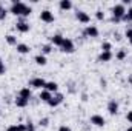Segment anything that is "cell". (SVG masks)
Returning a JSON list of instances; mask_svg holds the SVG:
<instances>
[{"instance_id": "1", "label": "cell", "mask_w": 132, "mask_h": 131, "mask_svg": "<svg viewBox=\"0 0 132 131\" xmlns=\"http://www.w3.org/2000/svg\"><path fill=\"white\" fill-rule=\"evenodd\" d=\"M11 12H12L14 16L28 17V16H31L32 9H31V6H28V5H26V3H23V2L12 0V5H11Z\"/></svg>"}, {"instance_id": "2", "label": "cell", "mask_w": 132, "mask_h": 131, "mask_svg": "<svg viewBox=\"0 0 132 131\" xmlns=\"http://www.w3.org/2000/svg\"><path fill=\"white\" fill-rule=\"evenodd\" d=\"M126 14V8L121 5V3H118V5H115L114 8H112V22H115V23H118L121 19H123V16Z\"/></svg>"}, {"instance_id": "3", "label": "cell", "mask_w": 132, "mask_h": 131, "mask_svg": "<svg viewBox=\"0 0 132 131\" xmlns=\"http://www.w3.org/2000/svg\"><path fill=\"white\" fill-rule=\"evenodd\" d=\"M40 20L45 22V23H52V22L55 20V17H54V14H52L49 9H45V11L40 12Z\"/></svg>"}, {"instance_id": "4", "label": "cell", "mask_w": 132, "mask_h": 131, "mask_svg": "<svg viewBox=\"0 0 132 131\" xmlns=\"http://www.w3.org/2000/svg\"><path fill=\"white\" fill-rule=\"evenodd\" d=\"M60 48H62L63 53H68V54L74 53V49H75V48H74V42H72L71 39H66V37H65V40H63V43H62Z\"/></svg>"}, {"instance_id": "5", "label": "cell", "mask_w": 132, "mask_h": 131, "mask_svg": "<svg viewBox=\"0 0 132 131\" xmlns=\"http://www.w3.org/2000/svg\"><path fill=\"white\" fill-rule=\"evenodd\" d=\"M15 30H17L19 33H28V31L31 30V26H29L28 22H25L23 19H20V20L15 23Z\"/></svg>"}, {"instance_id": "6", "label": "cell", "mask_w": 132, "mask_h": 131, "mask_svg": "<svg viewBox=\"0 0 132 131\" xmlns=\"http://www.w3.org/2000/svg\"><path fill=\"white\" fill-rule=\"evenodd\" d=\"M63 99H65V97H63V94L57 93L55 96H52V97H51V100L48 102V105H49V106H52V108H55V106H59V105L63 102Z\"/></svg>"}, {"instance_id": "7", "label": "cell", "mask_w": 132, "mask_h": 131, "mask_svg": "<svg viewBox=\"0 0 132 131\" xmlns=\"http://www.w3.org/2000/svg\"><path fill=\"white\" fill-rule=\"evenodd\" d=\"M85 35L86 37H91V39H95V37H98V28L97 26H94V25H89L86 30H85Z\"/></svg>"}, {"instance_id": "8", "label": "cell", "mask_w": 132, "mask_h": 131, "mask_svg": "<svg viewBox=\"0 0 132 131\" xmlns=\"http://www.w3.org/2000/svg\"><path fill=\"white\" fill-rule=\"evenodd\" d=\"M91 123L95 125V127H104L106 120H104L103 116H100V114H94V116H91Z\"/></svg>"}, {"instance_id": "9", "label": "cell", "mask_w": 132, "mask_h": 131, "mask_svg": "<svg viewBox=\"0 0 132 131\" xmlns=\"http://www.w3.org/2000/svg\"><path fill=\"white\" fill-rule=\"evenodd\" d=\"M75 19H77L78 22H81V23H89V20H91L89 14L85 12V11H77V12H75Z\"/></svg>"}, {"instance_id": "10", "label": "cell", "mask_w": 132, "mask_h": 131, "mask_svg": "<svg viewBox=\"0 0 132 131\" xmlns=\"http://www.w3.org/2000/svg\"><path fill=\"white\" fill-rule=\"evenodd\" d=\"M29 85L31 86H34V88H45V85H46V80L45 79H42V77H35V79H32L31 82H29Z\"/></svg>"}, {"instance_id": "11", "label": "cell", "mask_w": 132, "mask_h": 131, "mask_svg": "<svg viewBox=\"0 0 132 131\" xmlns=\"http://www.w3.org/2000/svg\"><path fill=\"white\" fill-rule=\"evenodd\" d=\"M108 111H109L111 116H115V114L118 113V103H117L115 100H111V102L108 103Z\"/></svg>"}, {"instance_id": "12", "label": "cell", "mask_w": 132, "mask_h": 131, "mask_svg": "<svg viewBox=\"0 0 132 131\" xmlns=\"http://www.w3.org/2000/svg\"><path fill=\"white\" fill-rule=\"evenodd\" d=\"M63 40H65V37H63L62 34H54V35L51 37V43L55 45V46H62Z\"/></svg>"}, {"instance_id": "13", "label": "cell", "mask_w": 132, "mask_h": 131, "mask_svg": "<svg viewBox=\"0 0 132 131\" xmlns=\"http://www.w3.org/2000/svg\"><path fill=\"white\" fill-rule=\"evenodd\" d=\"M31 51V48L26 43H17V53L19 54H28Z\"/></svg>"}, {"instance_id": "14", "label": "cell", "mask_w": 132, "mask_h": 131, "mask_svg": "<svg viewBox=\"0 0 132 131\" xmlns=\"http://www.w3.org/2000/svg\"><path fill=\"white\" fill-rule=\"evenodd\" d=\"M45 90L49 91V93H57V91H59V85H57L55 82H46Z\"/></svg>"}, {"instance_id": "15", "label": "cell", "mask_w": 132, "mask_h": 131, "mask_svg": "<svg viewBox=\"0 0 132 131\" xmlns=\"http://www.w3.org/2000/svg\"><path fill=\"white\" fill-rule=\"evenodd\" d=\"M14 103H15V106H19V108H25L28 103H29V100L28 99H23V97H15V100H14Z\"/></svg>"}, {"instance_id": "16", "label": "cell", "mask_w": 132, "mask_h": 131, "mask_svg": "<svg viewBox=\"0 0 132 131\" xmlns=\"http://www.w3.org/2000/svg\"><path fill=\"white\" fill-rule=\"evenodd\" d=\"M112 59V53L109 51V53H106V51H101L100 53V56H98V60L100 62H109Z\"/></svg>"}, {"instance_id": "17", "label": "cell", "mask_w": 132, "mask_h": 131, "mask_svg": "<svg viewBox=\"0 0 132 131\" xmlns=\"http://www.w3.org/2000/svg\"><path fill=\"white\" fill-rule=\"evenodd\" d=\"M34 60H35V63L40 66H45L48 63V60H46V56H43V54H37L35 57H34Z\"/></svg>"}, {"instance_id": "18", "label": "cell", "mask_w": 132, "mask_h": 131, "mask_svg": "<svg viewBox=\"0 0 132 131\" xmlns=\"http://www.w3.org/2000/svg\"><path fill=\"white\" fill-rule=\"evenodd\" d=\"M59 6H60V9H62V11H68V9H71V8H72V2H71V0H60Z\"/></svg>"}, {"instance_id": "19", "label": "cell", "mask_w": 132, "mask_h": 131, "mask_svg": "<svg viewBox=\"0 0 132 131\" xmlns=\"http://www.w3.org/2000/svg\"><path fill=\"white\" fill-rule=\"evenodd\" d=\"M38 97H40V100H42V102H46V103H48V102L51 100V97H52V93H49V91L43 90V91L40 93V96H38Z\"/></svg>"}, {"instance_id": "20", "label": "cell", "mask_w": 132, "mask_h": 131, "mask_svg": "<svg viewBox=\"0 0 132 131\" xmlns=\"http://www.w3.org/2000/svg\"><path fill=\"white\" fill-rule=\"evenodd\" d=\"M6 131H26V125L25 123H17V125H11L8 127Z\"/></svg>"}, {"instance_id": "21", "label": "cell", "mask_w": 132, "mask_h": 131, "mask_svg": "<svg viewBox=\"0 0 132 131\" xmlns=\"http://www.w3.org/2000/svg\"><path fill=\"white\" fill-rule=\"evenodd\" d=\"M19 96L29 100V99H31V96H32V93H31V90H29V88H22V90H20V93H19Z\"/></svg>"}, {"instance_id": "22", "label": "cell", "mask_w": 132, "mask_h": 131, "mask_svg": "<svg viewBox=\"0 0 132 131\" xmlns=\"http://www.w3.org/2000/svg\"><path fill=\"white\" fill-rule=\"evenodd\" d=\"M5 39H6V43H8V45H11V46H14V45H15V46H17V37H15V35L8 34Z\"/></svg>"}, {"instance_id": "23", "label": "cell", "mask_w": 132, "mask_h": 131, "mask_svg": "<svg viewBox=\"0 0 132 131\" xmlns=\"http://www.w3.org/2000/svg\"><path fill=\"white\" fill-rule=\"evenodd\" d=\"M121 20H123V22H132V8H129V9L126 11V14L123 16Z\"/></svg>"}, {"instance_id": "24", "label": "cell", "mask_w": 132, "mask_h": 131, "mask_svg": "<svg viewBox=\"0 0 132 131\" xmlns=\"http://www.w3.org/2000/svg\"><path fill=\"white\" fill-rule=\"evenodd\" d=\"M51 51H52V45H49V43H48V45H43V46H42V54H43V56L49 54Z\"/></svg>"}, {"instance_id": "25", "label": "cell", "mask_w": 132, "mask_h": 131, "mask_svg": "<svg viewBox=\"0 0 132 131\" xmlns=\"http://www.w3.org/2000/svg\"><path fill=\"white\" fill-rule=\"evenodd\" d=\"M112 49V45L109 43V42H104V43H101V51H106V53H109Z\"/></svg>"}, {"instance_id": "26", "label": "cell", "mask_w": 132, "mask_h": 131, "mask_svg": "<svg viewBox=\"0 0 132 131\" xmlns=\"http://www.w3.org/2000/svg\"><path fill=\"white\" fill-rule=\"evenodd\" d=\"M115 57H117L118 60H125V59H126V51H125V49H120V51L115 54Z\"/></svg>"}, {"instance_id": "27", "label": "cell", "mask_w": 132, "mask_h": 131, "mask_svg": "<svg viewBox=\"0 0 132 131\" xmlns=\"http://www.w3.org/2000/svg\"><path fill=\"white\" fill-rule=\"evenodd\" d=\"M6 14H8V9L0 5V20H5L6 19Z\"/></svg>"}, {"instance_id": "28", "label": "cell", "mask_w": 132, "mask_h": 131, "mask_svg": "<svg viewBox=\"0 0 132 131\" xmlns=\"http://www.w3.org/2000/svg\"><path fill=\"white\" fill-rule=\"evenodd\" d=\"M125 35L128 37V40H129V43L132 45V26H131V28H128V30H126V33H125Z\"/></svg>"}, {"instance_id": "29", "label": "cell", "mask_w": 132, "mask_h": 131, "mask_svg": "<svg viewBox=\"0 0 132 131\" xmlns=\"http://www.w3.org/2000/svg\"><path fill=\"white\" fill-rule=\"evenodd\" d=\"M95 17H97V20H104V12L103 11H95Z\"/></svg>"}, {"instance_id": "30", "label": "cell", "mask_w": 132, "mask_h": 131, "mask_svg": "<svg viewBox=\"0 0 132 131\" xmlns=\"http://www.w3.org/2000/svg\"><path fill=\"white\" fill-rule=\"evenodd\" d=\"M25 125H26V131H35V127H34L32 122H26Z\"/></svg>"}, {"instance_id": "31", "label": "cell", "mask_w": 132, "mask_h": 131, "mask_svg": "<svg viewBox=\"0 0 132 131\" xmlns=\"http://www.w3.org/2000/svg\"><path fill=\"white\" fill-rule=\"evenodd\" d=\"M48 122H49V119L48 117H45V119H40V127H48Z\"/></svg>"}, {"instance_id": "32", "label": "cell", "mask_w": 132, "mask_h": 131, "mask_svg": "<svg viewBox=\"0 0 132 131\" xmlns=\"http://www.w3.org/2000/svg\"><path fill=\"white\" fill-rule=\"evenodd\" d=\"M59 131H72L69 127H66V125H62L60 128H59Z\"/></svg>"}, {"instance_id": "33", "label": "cell", "mask_w": 132, "mask_h": 131, "mask_svg": "<svg viewBox=\"0 0 132 131\" xmlns=\"http://www.w3.org/2000/svg\"><path fill=\"white\" fill-rule=\"evenodd\" d=\"M126 119H128V122H129V123H132V111H129V113L126 114Z\"/></svg>"}, {"instance_id": "34", "label": "cell", "mask_w": 132, "mask_h": 131, "mask_svg": "<svg viewBox=\"0 0 132 131\" xmlns=\"http://www.w3.org/2000/svg\"><path fill=\"white\" fill-rule=\"evenodd\" d=\"M125 131H132V127H129V128H128V130H125Z\"/></svg>"}, {"instance_id": "35", "label": "cell", "mask_w": 132, "mask_h": 131, "mask_svg": "<svg viewBox=\"0 0 132 131\" xmlns=\"http://www.w3.org/2000/svg\"><path fill=\"white\" fill-rule=\"evenodd\" d=\"M2 65H3V62H2V59H0V66H2Z\"/></svg>"}, {"instance_id": "36", "label": "cell", "mask_w": 132, "mask_h": 131, "mask_svg": "<svg viewBox=\"0 0 132 131\" xmlns=\"http://www.w3.org/2000/svg\"><path fill=\"white\" fill-rule=\"evenodd\" d=\"M0 114H2V111H0Z\"/></svg>"}]
</instances>
